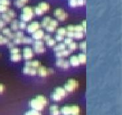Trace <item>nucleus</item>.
<instances>
[{
    "instance_id": "f257e3e1",
    "label": "nucleus",
    "mask_w": 122,
    "mask_h": 115,
    "mask_svg": "<svg viewBox=\"0 0 122 115\" xmlns=\"http://www.w3.org/2000/svg\"><path fill=\"white\" fill-rule=\"evenodd\" d=\"M61 110V114L63 115H78L80 111V109L77 105H67L62 107Z\"/></svg>"
},
{
    "instance_id": "f03ea898",
    "label": "nucleus",
    "mask_w": 122,
    "mask_h": 115,
    "mask_svg": "<svg viewBox=\"0 0 122 115\" xmlns=\"http://www.w3.org/2000/svg\"><path fill=\"white\" fill-rule=\"evenodd\" d=\"M53 73H54L53 69L46 68L42 65L37 69V74H39V75L42 77H45L46 76L49 75L50 74H52Z\"/></svg>"
},
{
    "instance_id": "7ed1b4c3",
    "label": "nucleus",
    "mask_w": 122,
    "mask_h": 115,
    "mask_svg": "<svg viewBox=\"0 0 122 115\" xmlns=\"http://www.w3.org/2000/svg\"><path fill=\"white\" fill-rule=\"evenodd\" d=\"M30 106H31L32 109L35 110H37V111L42 110L45 107V105L39 99H37L36 97L30 100Z\"/></svg>"
},
{
    "instance_id": "20e7f679",
    "label": "nucleus",
    "mask_w": 122,
    "mask_h": 115,
    "mask_svg": "<svg viewBox=\"0 0 122 115\" xmlns=\"http://www.w3.org/2000/svg\"><path fill=\"white\" fill-rule=\"evenodd\" d=\"M23 58L29 61L33 57V51L29 47H25L23 49Z\"/></svg>"
},
{
    "instance_id": "39448f33",
    "label": "nucleus",
    "mask_w": 122,
    "mask_h": 115,
    "mask_svg": "<svg viewBox=\"0 0 122 115\" xmlns=\"http://www.w3.org/2000/svg\"><path fill=\"white\" fill-rule=\"evenodd\" d=\"M72 52L70 51L69 49H64L62 51H60L55 52V55L58 58V59H61V58L65 57H67Z\"/></svg>"
},
{
    "instance_id": "423d86ee",
    "label": "nucleus",
    "mask_w": 122,
    "mask_h": 115,
    "mask_svg": "<svg viewBox=\"0 0 122 115\" xmlns=\"http://www.w3.org/2000/svg\"><path fill=\"white\" fill-rule=\"evenodd\" d=\"M50 114L51 115H61V110L58 108V105L56 104H52L50 107Z\"/></svg>"
},
{
    "instance_id": "0eeeda50",
    "label": "nucleus",
    "mask_w": 122,
    "mask_h": 115,
    "mask_svg": "<svg viewBox=\"0 0 122 115\" xmlns=\"http://www.w3.org/2000/svg\"><path fill=\"white\" fill-rule=\"evenodd\" d=\"M69 63L70 65L73 66V67H78L80 65V62L78 60V56L76 55H73L72 57H70V60H69Z\"/></svg>"
},
{
    "instance_id": "6e6552de",
    "label": "nucleus",
    "mask_w": 122,
    "mask_h": 115,
    "mask_svg": "<svg viewBox=\"0 0 122 115\" xmlns=\"http://www.w3.org/2000/svg\"><path fill=\"white\" fill-rule=\"evenodd\" d=\"M44 31L42 30H38L35 31L33 34V38L35 40H41L43 37Z\"/></svg>"
},
{
    "instance_id": "1a4fd4ad",
    "label": "nucleus",
    "mask_w": 122,
    "mask_h": 115,
    "mask_svg": "<svg viewBox=\"0 0 122 115\" xmlns=\"http://www.w3.org/2000/svg\"><path fill=\"white\" fill-rule=\"evenodd\" d=\"M39 28V24L37 22H35V23H33L32 24L28 26L27 31L29 33H34Z\"/></svg>"
},
{
    "instance_id": "9d476101",
    "label": "nucleus",
    "mask_w": 122,
    "mask_h": 115,
    "mask_svg": "<svg viewBox=\"0 0 122 115\" xmlns=\"http://www.w3.org/2000/svg\"><path fill=\"white\" fill-rule=\"evenodd\" d=\"M54 92L56 93L59 94V95H61L62 98L67 95V92L65 91V89H64L63 87H56V88L55 89V91H54Z\"/></svg>"
},
{
    "instance_id": "9b49d317",
    "label": "nucleus",
    "mask_w": 122,
    "mask_h": 115,
    "mask_svg": "<svg viewBox=\"0 0 122 115\" xmlns=\"http://www.w3.org/2000/svg\"><path fill=\"white\" fill-rule=\"evenodd\" d=\"M33 51L37 53H43L46 51V49L44 46H33Z\"/></svg>"
},
{
    "instance_id": "f8f14e48",
    "label": "nucleus",
    "mask_w": 122,
    "mask_h": 115,
    "mask_svg": "<svg viewBox=\"0 0 122 115\" xmlns=\"http://www.w3.org/2000/svg\"><path fill=\"white\" fill-rule=\"evenodd\" d=\"M65 49H66V45L64 43H59L58 45L54 46L53 50L55 52H57L60 51H62V50H64Z\"/></svg>"
},
{
    "instance_id": "ddd939ff",
    "label": "nucleus",
    "mask_w": 122,
    "mask_h": 115,
    "mask_svg": "<svg viewBox=\"0 0 122 115\" xmlns=\"http://www.w3.org/2000/svg\"><path fill=\"white\" fill-rule=\"evenodd\" d=\"M22 56L20 53L18 54H11V60L13 62H17L21 60Z\"/></svg>"
},
{
    "instance_id": "4468645a",
    "label": "nucleus",
    "mask_w": 122,
    "mask_h": 115,
    "mask_svg": "<svg viewBox=\"0 0 122 115\" xmlns=\"http://www.w3.org/2000/svg\"><path fill=\"white\" fill-rule=\"evenodd\" d=\"M78 60L80 64H85L86 62V53H80L78 55Z\"/></svg>"
},
{
    "instance_id": "2eb2a0df",
    "label": "nucleus",
    "mask_w": 122,
    "mask_h": 115,
    "mask_svg": "<svg viewBox=\"0 0 122 115\" xmlns=\"http://www.w3.org/2000/svg\"><path fill=\"white\" fill-rule=\"evenodd\" d=\"M67 82L68 83H69L70 85H72V86L75 89L78 87V82L76 80H75V79H68Z\"/></svg>"
},
{
    "instance_id": "dca6fc26",
    "label": "nucleus",
    "mask_w": 122,
    "mask_h": 115,
    "mask_svg": "<svg viewBox=\"0 0 122 115\" xmlns=\"http://www.w3.org/2000/svg\"><path fill=\"white\" fill-rule=\"evenodd\" d=\"M63 88L65 89V91H66L67 93H71V92H73V91L75 90V88H74L72 85H70L69 83H68V82H66V83L64 85Z\"/></svg>"
},
{
    "instance_id": "f3484780",
    "label": "nucleus",
    "mask_w": 122,
    "mask_h": 115,
    "mask_svg": "<svg viewBox=\"0 0 122 115\" xmlns=\"http://www.w3.org/2000/svg\"><path fill=\"white\" fill-rule=\"evenodd\" d=\"M36 98H37V99H39L41 103H43L45 106H46V105L47 104L48 100H47L45 96H43V95H37V97H36Z\"/></svg>"
},
{
    "instance_id": "a211bd4d",
    "label": "nucleus",
    "mask_w": 122,
    "mask_h": 115,
    "mask_svg": "<svg viewBox=\"0 0 122 115\" xmlns=\"http://www.w3.org/2000/svg\"><path fill=\"white\" fill-rule=\"evenodd\" d=\"M51 98H52V99L55 101H59V100H62V97H61V95H59L58 94H57L56 93H55V92H53L51 94Z\"/></svg>"
},
{
    "instance_id": "6ab92c4d",
    "label": "nucleus",
    "mask_w": 122,
    "mask_h": 115,
    "mask_svg": "<svg viewBox=\"0 0 122 115\" xmlns=\"http://www.w3.org/2000/svg\"><path fill=\"white\" fill-rule=\"evenodd\" d=\"M25 115H42L41 113L40 112V111H37V110H35L34 109H32V110H30L27 112H25Z\"/></svg>"
},
{
    "instance_id": "aec40b11",
    "label": "nucleus",
    "mask_w": 122,
    "mask_h": 115,
    "mask_svg": "<svg viewBox=\"0 0 122 115\" xmlns=\"http://www.w3.org/2000/svg\"><path fill=\"white\" fill-rule=\"evenodd\" d=\"M40 66H41V62H39L37 60H35V61H31V67L34 68V69H38Z\"/></svg>"
},
{
    "instance_id": "412c9836",
    "label": "nucleus",
    "mask_w": 122,
    "mask_h": 115,
    "mask_svg": "<svg viewBox=\"0 0 122 115\" xmlns=\"http://www.w3.org/2000/svg\"><path fill=\"white\" fill-rule=\"evenodd\" d=\"M77 47H78V44H77L76 43L72 42L68 45V49H69L71 52L73 51L74 50H76V49H77Z\"/></svg>"
},
{
    "instance_id": "4be33fe9",
    "label": "nucleus",
    "mask_w": 122,
    "mask_h": 115,
    "mask_svg": "<svg viewBox=\"0 0 122 115\" xmlns=\"http://www.w3.org/2000/svg\"><path fill=\"white\" fill-rule=\"evenodd\" d=\"M46 45L49 47H54V46L56 45V41L55 39H49L48 41H46Z\"/></svg>"
},
{
    "instance_id": "5701e85b",
    "label": "nucleus",
    "mask_w": 122,
    "mask_h": 115,
    "mask_svg": "<svg viewBox=\"0 0 122 115\" xmlns=\"http://www.w3.org/2000/svg\"><path fill=\"white\" fill-rule=\"evenodd\" d=\"M84 36L82 31H77L76 33H74V37L76 39H82Z\"/></svg>"
},
{
    "instance_id": "b1692460",
    "label": "nucleus",
    "mask_w": 122,
    "mask_h": 115,
    "mask_svg": "<svg viewBox=\"0 0 122 115\" xmlns=\"http://www.w3.org/2000/svg\"><path fill=\"white\" fill-rule=\"evenodd\" d=\"M20 51H21L20 49L17 48V47H15L10 49L11 54H18V53H20Z\"/></svg>"
},
{
    "instance_id": "393cba45",
    "label": "nucleus",
    "mask_w": 122,
    "mask_h": 115,
    "mask_svg": "<svg viewBox=\"0 0 122 115\" xmlns=\"http://www.w3.org/2000/svg\"><path fill=\"white\" fill-rule=\"evenodd\" d=\"M22 43H28V44H31V43H33V40L30 39V38H28V37H23L22 38Z\"/></svg>"
},
{
    "instance_id": "a878e982",
    "label": "nucleus",
    "mask_w": 122,
    "mask_h": 115,
    "mask_svg": "<svg viewBox=\"0 0 122 115\" xmlns=\"http://www.w3.org/2000/svg\"><path fill=\"white\" fill-rule=\"evenodd\" d=\"M64 59L63 58H61V59H58L57 61H56V65L58 67H62V64L64 63Z\"/></svg>"
},
{
    "instance_id": "bb28decb",
    "label": "nucleus",
    "mask_w": 122,
    "mask_h": 115,
    "mask_svg": "<svg viewBox=\"0 0 122 115\" xmlns=\"http://www.w3.org/2000/svg\"><path fill=\"white\" fill-rule=\"evenodd\" d=\"M31 17H32V14H30V13H25L24 15H23L22 19L23 20H25V21H29V19H31Z\"/></svg>"
},
{
    "instance_id": "cd10ccee",
    "label": "nucleus",
    "mask_w": 122,
    "mask_h": 115,
    "mask_svg": "<svg viewBox=\"0 0 122 115\" xmlns=\"http://www.w3.org/2000/svg\"><path fill=\"white\" fill-rule=\"evenodd\" d=\"M33 44V46H44V43L41 40H35Z\"/></svg>"
},
{
    "instance_id": "c85d7f7f",
    "label": "nucleus",
    "mask_w": 122,
    "mask_h": 115,
    "mask_svg": "<svg viewBox=\"0 0 122 115\" xmlns=\"http://www.w3.org/2000/svg\"><path fill=\"white\" fill-rule=\"evenodd\" d=\"M79 47L80 48L84 51V53H86V41H83V42L80 43Z\"/></svg>"
},
{
    "instance_id": "c756f323",
    "label": "nucleus",
    "mask_w": 122,
    "mask_h": 115,
    "mask_svg": "<svg viewBox=\"0 0 122 115\" xmlns=\"http://www.w3.org/2000/svg\"><path fill=\"white\" fill-rule=\"evenodd\" d=\"M70 63H69V61H66V60H64V63L62 64V68H63L64 69H68L69 67H70Z\"/></svg>"
},
{
    "instance_id": "7c9ffc66",
    "label": "nucleus",
    "mask_w": 122,
    "mask_h": 115,
    "mask_svg": "<svg viewBox=\"0 0 122 115\" xmlns=\"http://www.w3.org/2000/svg\"><path fill=\"white\" fill-rule=\"evenodd\" d=\"M58 34L62 36H64L66 34V30L64 29V28H61L58 30Z\"/></svg>"
},
{
    "instance_id": "2f4dec72",
    "label": "nucleus",
    "mask_w": 122,
    "mask_h": 115,
    "mask_svg": "<svg viewBox=\"0 0 122 115\" xmlns=\"http://www.w3.org/2000/svg\"><path fill=\"white\" fill-rule=\"evenodd\" d=\"M37 74V69H34V68H32V67H31V69H30V71H29V75H32V76H35V75H36Z\"/></svg>"
},
{
    "instance_id": "473e14b6",
    "label": "nucleus",
    "mask_w": 122,
    "mask_h": 115,
    "mask_svg": "<svg viewBox=\"0 0 122 115\" xmlns=\"http://www.w3.org/2000/svg\"><path fill=\"white\" fill-rule=\"evenodd\" d=\"M73 42V40L72 38H70V37H67V38H66L65 39H64V44L65 45H69L71 43Z\"/></svg>"
},
{
    "instance_id": "72a5a7b5",
    "label": "nucleus",
    "mask_w": 122,
    "mask_h": 115,
    "mask_svg": "<svg viewBox=\"0 0 122 115\" xmlns=\"http://www.w3.org/2000/svg\"><path fill=\"white\" fill-rule=\"evenodd\" d=\"M30 69H31V67H25L23 68V73H24V74H27V75H29V71H30Z\"/></svg>"
},
{
    "instance_id": "f704fd0d",
    "label": "nucleus",
    "mask_w": 122,
    "mask_h": 115,
    "mask_svg": "<svg viewBox=\"0 0 122 115\" xmlns=\"http://www.w3.org/2000/svg\"><path fill=\"white\" fill-rule=\"evenodd\" d=\"M13 43L15 44H21V43H22V38L15 37L14 40H13Z\"/></svg>"
},
{
    "instance_id": "c9c22d12",
    "label": "nucleus",
    "mask_w": 122,
    "mask_h": 115,
    "mask_svg": "<svg viewBox=\"0 0 122 115\" xmlns=\"http://www.w3.org/2000/svg\"><path fill=\"white\" fill-rule=\"evenodd\" d=\"M55 41H61L62 40L64 39V36H62V35H56L55 36Z\"/></svg>"
},
{
    "instance_id": "e433bc0d",
    "label": "nucleus",
    "mask_w": 122,
    "mask_h": 115,
    "mask_svg": "<svg viewBox=\"0 0 122 115\" xmlns=\"http://www.w3.org/2000/svg\"><path fill=\"white\" fill-rule=\"evenodd\" d=\"M40 7H41V9H44V10H46L49 9V5L46 3H41Z\"/></svg>"
},
{
    "instance_id": "4c0bfd02",
    "label": "nucleus",
    "mask_w": 122,
    "mask_h": 115,
    "mask_svg": "<svg viewBox=\"0 0 122 115\" xmlns=\"http://www.w3.org/2000/svg\"><path fill=\"white\" fill-rule=\"evenodd\" d=\"M46 30L49 31H55V27H52L51 25H47L46 27Z\"/></svg>"
},
{
    "instance_id": "58836bf2",
    "label": "nucleus",
    "mask_w": 122,
    "mask_h": 115,
    "mask_svg": "<svg viewBox=\"0 0 122 115\" xmlns=\"http://www.w3.org/2000/svg\"><path fill=\"white\" fill-rule=\"evenodd\" d=\"M83 30V27L82 26H80V25H78L76 27H74V31H76V32L77 31H82Z\"/></svg>"
},
{
    "instance_id": "ea45409f",
    "label": "nucleus",
    "mask_w": 122,
    "mask_h": 115,
    "mask_svg": "<svg viewBox=\"0 0 122 115\" xmlns=\"http://www.w3.org/2000/svg\"><path fill=\"white\" fill-rule=\"evenodd\" d=\"M15 35L17 38H23V33L22 32H17V33L15 34Z\"/></svg>"
},
{
    "instance_id": "a19ab883",
    "label": "nucleus",
    "mask_w": 122,
    "mask_h": 115,
    "mask_svg": "<svg viewBox=\"0 0 122 115\" xmlns=\"http://www.w3.org/2000/svg\"><path fill=\"white\" fill-rule=\"evenodd\" d=\"M7 47L10 49L15 47V43L12 42H9L7 43Z\"/></svg>"
},
{
    "instance_id": "79ce46f5",
    "label": "nucleus",
    "mask_w": 122,
    "mask_h": 115,
    "mask_svg": "<svg viewBox=\"0 0 122 115\" xmlns=\"http://www.w3.org/2000/svg\"><path fill=\"white\" fill-rule=\"evenodd\" d=\"M1 42L2 44H5V43H8L9 42V40L8 38H5V37H3V39H1Z\"/></svg>"
},
{
    "instance_id": "37998d69",
    "label": "nucleus",
    "mask_w": 122,
    "mask_h": 115,
    "mask_svg": "<svg viewBox=\"0 0 122 115\" xmlns=\"http://www.w3.org/2000/svg\"><path fill=\"white\" fill-rule=\"evenodd\" d=\"M66 35H67V36L70 38H72L74 37V32L73 31H68L66 33Z\"/></svg>"
},
{
    "instance_id": "c03bdc74",
    "label": "nucleus",
    "mask_w": 122,
    "mask_h": 115,
    "mask_svg": "<svg viewBox=\"0 0 122 115\" xmlns=\"http://www.w3.org/2000/svg\"><path fill=\"white\" fill-rule=\"evenodd\" d=\"M4 90H5V86L3 84L0 83V94L2 93L3 91H4Z\"/></svg>"
},
{
    "instance_id": "a18cd8bd",
    "label": "nucleus",
    "mask_w": 122,
    "mask_h": 115,
    "mask_svg": "<svg viewBox=\"0 0 122 115\" xmlns=\"http://www.w3.org/2000/svg\"><path fill=\"white\" fill-rule=\"evenodd\" d=\"M3 33L5 34V35H8L10 33V30H9V29H3Z\"/></svg>"
},
{
    "instance_id": "49530a36",
    "label": "nucleus",
    "mask_w": 122,
    "mask_h": 115,
    "mask_svg": "<svg viewBox=\"0 0 122 115\" xmlns=\"http://www.w3.org/2000/svg\"><path fill=\"white\" fill-rule=\"evenodd\" d=\"M61 13H62V11H61V9H57V10H56L55 11V15H57V16H59L60 15H61Z\"/></svg>"
},
{
    "instance_id": "de8ad7c7",
    "label": "nucleus",
    "mask_w": 122,
    "mask_h": 115,
    "mask_svg": "<svg viewBox=\"0 0 122 115\" xmlns=\"http://www.w3.org/2000/svg\"><path fill=\"white\" fill-rule=\"evenodd\" d=\"M43 39H44V40L45 41H48V40L49 39H51V36L50 35H44L43 37Z\"/></svg>"
},
{
    "instance_id": "09e8293b",
    "label": "nucleus",
    "mask_w": 122,
    "mask_h": 115,
    "mask_svg": "<svg viewBox=\"0 0 122 115\" xmlns=\"http://www.w3.org/2000/svg\"><path fill=\"white\" fill-rule=\"evenodd\" d=\"M36 13H37V14H42L43 13V10L41 8H37L36 9Z\"/></svg>"
},
{
    "instance_id": "8fccbe9b",
    "label": "nucleus",
    "mask_w": 122,
    "mask_h": 115,
    "mask_svg": "<svg viewBox=\"0 0 122 115\" xmlns=\"http://www.w3.org/2000/svg\"><path fill=\"white\" fill-rule=\"evenodd\" d=\"M0 3H2V4H4V5H7V4L9 3V1L8 0H1Z\"/></svg>"
},
{
    "instance_id": "3c124183",
    "label": "nucleus",
    "mask_w": 122,
    "mask_h": 115,
    "mask_svg": "<svg viewBox=\"0 0 122 115\" xmlns=\"http://www.w3.org/2000/svg\"><path fill=\"white\" fill-rule=\"evenodd\" d=\"M25 66L26 67H31V61H27L25 63Z\"/></svg>"
},
{
    "instance_id": "603ef678",
    "label": "nucleus",
    "mask_w": 122,
    "mask_h": 115,
    "mask_svg": "<svg viewBox=\"0 0 122 115\" xmlns=\"http://www.w3.org/2000/svg\"><path fill=\"white\" fill-rule=\"evenodd\" d=\"M17 23H13L12 24V29H13V30H17Z\"/></svg>"
},
{
    "instance_id": "864d4df0",
    "label": "nucleus",
    "mask_w": 122,
    "mask_h": 115,
    "mask_svg": "<svg viewBox=\"0 0 122 115\" xmlns=\"http://www.w3.org/2000/svg\"><path fill=\"white\" fill-rule=\"evenodd\" d=\"M68 30L69 31H74V27L70 25L69 27H68Z\"/></svg>"
},
{
    "instance_id": "5fc2aeb1",
    "label": "nucleus",
    "mask_w": 122,
    "mask_h": 115,
    "mask_svg": "<svg viewBox=\"0 0 122 115\" xmlns=\"http://www.w3.org/2000/svg\"><path fill=\"white\" fill-rule=\"evenodd\" d=\"M19 26H20V28H21V29H24L25 27V23H23V22H21V23H20Z\"/></svg>"
},
{
    "instance_id": "6e6d98bb",
    "label": "nucleus",
    "mask_w": 122,
    "mask_h": 115,
    "mask_svg": "<svg viewBox=\"0 0 122 115\" xmlns=\"http://www.w3.org/2000/svg\"><path fill=\"white\" fill-rule=\"evenodd\" d=\"M3 18L5 19V20H7V21H9V20H10V18H9V17H8V16H7V15H4V16H3Z\"/></svg>"
},
{
    "instance_id": "4d7b16f0",
    "label": "nucleus",
    "mask_w": 122,
    "mask_h": 115,
    "mask_svg": "<svg viewBox=\"0 0 122 115\" xmlns=\"http://www.w3.org/2000/svg\"><path fill=\"white\" fill-rule=\"evenodd\" d=\"M5 9H6V7L5 6H2V5L0 6V10H1V11H3V10H5Z\"/></svg>"
},
{
    "instance_id": "13d9d810",
    "label": "nucleus",
    "mask_w": 122,
    "mask_h": 115,
    "mask_svg": "<svg viewBox=\"0 0 122 115\" xmlns=\"http://www.w3.org/2000/svg\"><path fill=\"white\" fill-rule=\"evenodd\" d=\"M78 3L80 4V5H82L83 3V0H78Z\"/></svg>"
},
{
    "instance_id": "bf43d9fd",
    "label": "nucleus",
    "mask_w": 122,
    "mask_h": 115,
    "mask_svg": "<svg viewBox=\"0 0 122 115\" xmlns=\"http://www.w3.org/2000/svg\"><path fill=\"white\" fill-rule=\"evenodd\" d=\"M1 44H2V42H1V41L0 40V45H1Z\"/></svg>"
},
{
    "instance_id": "052dcab7",
    "label": "nucleus",
    "mask_w": 122,
    "mask_h": 115,
    "mask_svg": "<svg viewBox=\"0 0 122 115\" xmlns=\"http://www.w3.org/2000/svg\"><path fill=\"white\" fill-rule=\"evenodd\" d=\"M79 115V114H78V115Z\"/></svg>"
}]
</instances>
